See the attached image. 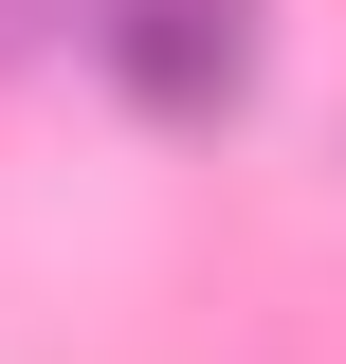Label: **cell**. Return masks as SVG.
<instances>
[{"label":"cell","instance_id":"obj_1","mask_svg":"<svg viewBox=\"0 0 346 364\" xmlns=\"http://www.w3.org/2000/svg\"><path fill=\"white\" fill-rule=\"evenodd\" d=\"M91 73L128 91L146 128H237L256 109V0H110Z\"/></svg>","mask_w":346,"mask_h":364},{"label":"cell","instance_id":"obj_2","mask_svg":"<svg viewBox=\"0 0 346 364\" xmlns=\"http://www.w3.org/2000/svg\"><path fill=\"white\" fill-rule=\"evenodd\" d=\"M91 37H110V0H0V73H55Z\"/></svg>","mask_w":346,"mask_h":364}]
</instances>
